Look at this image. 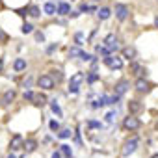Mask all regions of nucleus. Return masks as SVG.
<instances>
[{
	"label": "nucleus",
	"instance_id": "nucleus-1",
	"mask_svg": "<svg viewBox=\"0 0 158 158\" xmlns=\"http://www.w3.org/2000/svg\"><path fill=\"white\" fill-rule=\"evenodd\" d=\"M138 143H139L138 136H132L130 139L125 141V145H123V149H121V154H123V156H130V154L138 149Z\"/></svg>",
	"mask_w": 158,
	"mask_h": 158
},
{
	"label": "nucleus",
	"instance_id": "nucleus-2",
	"mask_svg": "<svg viewBox=\"0 0 158 158\" xmlns=\"http://www.w3.org/2000/svg\"><path fill=\"white\" fill-rule=\"evenodd\" d=\"M82 82H84V73H74L71 76V82H69V93H76Z\"/></svg>",
	"mask_w": 158,
	"mask_h": 158
},
{
	"label": "nucleus",
	"instance_id": "nucleus-3",
	"mask_svg": "<svg viewBox=\"0 0 158 158\" xmlns=\"http://www.w3.org/2000/svg\"><path fill=\"white\" fill-rule=\"evenodd\" d=\"M139 119L138 117H134V114H130L128 117H125V121H123V127L127 128V130H138L139 128Z\"/></svg>",
	"mask_w": 158,
	"mask_h": 158
},
{
	"label": "nucleus",
	"instance_id": "nucleus-4",
	"mask_svg": "<svg viewBox=\"0 0 158 158\" xmlns=\"http://www.w3.org/2000/svg\"><path fill=\"white\" fill-rule=\"evenodd\" d=\"M37 86L43 88V89H52V88H54V78H52L50 74H43V76H39Z\"/></svg>",
	"mask_w": 158,
	"mask_h": 158
},
{
	"label": "nucleus",
	"instance_id": "nucleus-5",
	"mask_svg": "<svg viewBox=\"0 0 158 158\" xmlns=\"http://www.w3.org/2000/svg\"><path fill=\"white\" fill-rule=\"evenodd\" d=\"M104 63H106V65H108L110 69H114V71H115V69H121V67H123V60H121V58H117V56H112V54L104 58Z\"/></svg>",
	"mask_w": 158,
	"mask_h": 158
},
{
	"label": "nucleus",
	"instance_id": "nucleus-6",
	"mask_svg": "<svg viewBox=\"0 0 158 158\" xmlns=\"http://www.w3.org/2000/svg\"><path fill=\"white\" fill-rule=\"evenodd\" d=\"M115 17L119 19V21H125L127 17H128V13H130V10H128V6H125V4H115Z\"/></svg>",
	"mask_w": 158,
	"mask_h": 158
},
{
	"label": "nucleus",
	"instance_id": "nucleus-7",
	"mask_svg": "<svg viewBox=\"0 0 158 158\" xmlns=\"http://www.w3.org/2000/svg\"><path fill=\"white\" fill-rule=\"evenodd\" d=\"M104 45L112 50V52H115L117 48H119V43H117V37H115V34H108L106 37H104Z\"/></svg>",
	"mask_w": 158,
	"mask_h": 158
},
{
	"label": "nucleus",
	"instance_id": "nucleus-8",
	"mask_svg": "<svg viewBox=\"0 0 158 158\" xmlns=\"http://www.w3.org/2000/svg\"><path fill=\"white\" fill-rule=\"evenodd\" d=\"M13 101H15V91H13V89H8V91L2 95V99H0L2 106H8V104H11Z\"/></svg>",
	"mask_w": 158,
	"mask_h": 158
},
{
	"label": "nucleus",
	"instance_id": "nucleus-9",
	"mask_svg": "<svg viewBox=\"0 0 158 158\" xmlns=\"http://www.w3.org/2000/svg\"><path fill=\"white\" fill-rule=\"evenodd\" d=\"M23 145H24V139H23V136H19V134H15V136L11 138V143H10V147H11V151H17V149H23Z\"/></svg>",
	"mask_w": 158,
	"mask_h": 158
},
{
	"label": "nucleus",
	"instance_id": "nucleus-10",
	"mask_svg": "<svg viewBox=\"0 0 158 158\" xmlns=\"http://www.w3.org/2000/svg\"><path fill=\"white\" fill-rule=\"evenodd\" d=\"M134 88H136L138 91L145 93V91H149V82L145 80V78H138V80H136V84H134Z\"/></svg>",
	"mask_w": 158,
	"mask_h": 158
},
{
	"label": "nucleus",
	"instance_id": "nucleus-11",
	"mask_svg": "<svg viewBox=\"0 0 158 158\" xmlns=\"http://www.w3.org/2000/svg\"><path fill=\"white\" fill-rule=\"evenodd\" d=\"M127 89H128V82L127 80H121V82H117L115 84V95H125L127 93Z\"/></svg>",
	"mask_w": 158,
	"mask_h": 158
},
{
	"label": "nucleus",
	"instance_id": "nucleus-12",
	"mask_svg": "<svg viewBox=\"0 0 158 158\" xmlns=\"http://www.w3.org/2000/svg\"><path fill=\"white\" fill-rule=\"evenodd\" d=\"M58 15H71V6L67 2H60L58 4Z\"/></svg>",
	"mask_w": 158,
	"mask_h": 158
},
{
	"label": "nucleus",
	"instance_id": "nucleus-13",
	"mask_svg": "<svg viewBox=\"0 0 158 158\" xmlns=\"http://www.w3.org/2000/svg\"><path fill=\"white\" fill-rule=\"evenodd\" d=\"M141 108H143V106H141L139 101H130V102H128V112H130V114H138V112H141Z\"/></svg>",
	"mask_w": 158,
	"mask_h": 158
},
{
	"label": "nucleus",
	"instance_id": "nucleus-14",
	"mask_svg": "<svg viewBox=\"0 0 158 158\" xmlns=\"http://www.w3.org/2000/svg\"><path fill=\"white\" fill-rule=\"evenodd\" d=\"M110 15H112V10H110V8H101V10H97V17H99L101 21H106Z\"/></svg>",
	"mask_w": 158,
	"mask_h": 158
},
{
	"label": "nucleus",
	"instance_id": "nucleus-15",
	"mask_svg": "<svg viewBox=\"0 0 158 158\" xmlns=\"http://www.w3.org/2000/svg\"><path fill=\"white\" fill-rule=\"evenodd\" d=\"M123 58L134 60V58H136V48H134V47H125V48H123Z\"/></svg>",
	"mask_w": 158,
	"mask_h": 158
},
{
	"label": "nucleus",
	"instance_id": "nucleus-16",
	"mask_svg": "<svg viewBox=\"0 0 158 158\" xmlns=\"http://www.w3.org/2000/svg\"><path fill=\"white\" fill-rule=\"evenodd\" d=\"M13 69H15L17 73L24 71V69H26V60H23V58H17V60H15V63H13Z\"/></svg>",
	"mask_w": 158,
	"mask_h": 158
},
{
	"label": "nucleus",
	"instance_id": "nucleus-17",
	"mask_svg": "<svg viewBox=\"0 0 158 158\" xmlns=\"http://www.w3.org/2000/svg\"><path fill=\"white\" fill-rule=\"evenodd\" d=\"M43 11H45L47 15H54V13H58V8H56L52 2H47V4L43 6Z\"/></svg>",
	"mask_w": 158,
	"mask_h": 158
},
{
	"label": "nucleus",
	"instance_id": "nucleus-18",
	"mask_svg": "<svg viewBox=\"0 0 158 158\" xmlns=\"http://www.w3.org/2000/svg\"><path fill=\"white\" fill-rule=\"evenodd\" d=\"M130 71H132L134 74H145V73H147V71H145V67H143V65H139V63H136V61L130 65Z\"/></svg>",
	"mask_w": 158,
	"mask_h": 158
},
{
	"label": "nucleus",
	"instance_id": "nucleus-19",
	"mask_svg": "<svg viewBox=\"0 0 158 158\" xmlns=\"http://www.w3.org/2000/svg\"><path fill=\"white\" fill-rule=\"evenodd\" d=\"M35 147H37V143H35L34 139H26V141H24V145H23V149H24L26 152H34V151H35Z\"/></svg>",
	"mask_w": 158,
	"mask_h": 158
},
{
	"label": "nucleus",
	"instance_id": "nucleus-20",
	"mask_svg": "<svg viewBox=\"0 0 158 158\" xmlns=\"http://www.w3.org/2000/svg\"><path fill=\"white\" fill-rule=\"evenodd\" d=\"M95 52L106 58V56H110V52H112V50H110V48H108L106 45H104V47H102V45H97V47H95Z\"/></svg>",
	"mask_w": 158,
	"mask_h": 158
},
{
	"label": "nucleus",
	"instance_id": "nucleus-21",
	"mask_svg": "<svg viewBox=\"0 0 158 158\" xmlns=\"http://www.w3.org/2000/svg\"><path fill=\"white\" fill-rule=\"evenodd\" d=\"M34 102L37 106H43V104H47V97L45 95H34Z\"/></svg>",
	"mask_w": 158,
	"mask_h": 158
},
{
	"label": "nucleus",
	"instance_id": "nucleus-22",
	"mask_svg": "<svg viewBox=\"0 0 158 158\" xmlns=\"http://www.w3.org/2000/svg\"><path fill=\"white\" fill-rule=\"evenodd\" d=\"M69 56L71 58H80L82 56V50L78 48V47H73V48H69Z\"/></svg>",
	"mask_w": 158,
	"mask_h": 158
},
{
	"label": "nucleus",
	"instance_id": "nucleus-23",
	"mask_svg": "<svg viewBox=\"0 0 158 158\" xmlns=\"http://www.w3.org/2000/svg\"><path fill=\"white\" fill-rule=\"evenodd\" d=\"M50 108H52V112H54L58 117H61V108H60V104H58L56 101H52V102H50Z\"/></svg>",
	"mask_w": 158,
	"mask_h": 158
},
{
	"label": "nucleus",
	"instance_id": "nucleus-24",
	"mask_svg": "<svg viewBox=\"0 0 158 158\" xmlns=\"http://www.w3.org/2000/svg\"><path fill=\"white\" fill-rule=\"evenodd\" d=\"M60 151H61V154H63L65 158H71V147H69V145H61Z\"/></svg>",
	"mask_w": 158,
	"mask_h": 158
},
{
	"label": "nucleus",
	"instance_id": "nucleus-25",
	"mask_svg": "<svg viewBox=\"0 0 158 158\" xmlns=\"http://www.w3.org/2000/svg\"><path fill=\"white\" fill-rule=\"evenodd\" d=\"M71 134H73V132H71V128H63L58 136H60L61 139H67V138H71Z\"/></svg>",
	"mask_w": 158,
	"mask_h": 158
},
{
	"label": "nucleus",
	"instance_id": "nucleus-26",
	"mask_svg": "<svg viewBox=\"0 0 158 158\" xmlns=\"http://www.w3.org/2000/svg\"><path fill=\"white\" fill-rule=\"evenodd\" d=\"M50 76L54 78V80H56V82H60V80H61V78H63V74H61V71H60V69H56V71H52V74H50Z\"/></svg>",
	"mask_w": 158,
	"mask_h": 158
},
{
	"label": "nucleus",
	"instance_id": "nucleus-27",
	"mask_svg": "<svg viewBox=\"0 0 158 158\" xmlns=\"http://www.w3.org/2000/svg\"><path fill=\"white\" fill-rule=\"evenodd\" d=\"M104 117H106V123H110V125H112V123H115V112H108Z\"/></svg>",
	"mask_w": 158,
	"mask_h": 158
},
{
	"label": "nucleus",
	"instance_id": "nucleus-28",
	"mask_svg": "<svg viewBox=\"0 0 158 158\" xmlns=\"http://www.w3.org/2000/svg\"><path fill=\"white\" fill-rule=\"evenodd\" d=\"M97 80H99V74H97L95 71H93V73H89V76H88V82H89V84H93V82H97Z\"/></svg>",
	"mask_w": 158,
	"mask_h": 158
},
{
	"label": "nucleus",
	"instance_id": "nucleus-29",
	"mask_svg": "<svg viewBox=\"0 0 158 158\" xmlns=\"http://www.w3.org/2000/svg\"><path fill=\"white\" fill-rule=\"evenodd\" d=\"M32 32H34V26L32 24H28V23L23 24V34H32Z\"/></svg>",
	"mask_w": 158,
	"mask_h": 158
},
{
	"label": "nucleus",
	"instance_id": "nucleus-30",
	"mask_svg": "<svg viewBox=\"0 0 158 158\" xmlns=\"http://www.w3.org/2000/svg\"><path fill=\"white\" fill-rule=\"evenodd\" d=\"M74 41H76V45H78V47H80V45H82V41H84V34L78 32V34L74 35Z\"/></svg>",
	"mask_w": 158,
	"mask_h": 158
},
{
	"label": "nucleus",
	"instance_id": "nucleus-31",
	"mask_svg": "<svg viewBox=\"0 0 158 158\" xmlns=\"http://www.w3.org/2000/svg\"><path fill=\"white\" fill-rule=\"evenodd\" d=\"M30 15H32V17H39V8L32 6V8H30Z\"/></svg>",
	"mask_w": 158,
	"mask_h": 158
},
{
	"label": "nucleus",
	"instance_id": "nucleus-32",
	"mask_svg": "<svg viewBox=\"0 0 158 158\" xmlns=\"http://www.w3.org/2000/svg\"><path fill=\"white\" fill-rule=\"evenodd\" d=\"M119 101V95H114V97H108V104H117Z\"/></svg>",
	"mask_w": 158,
	"mask_h": 158
},
{
	"label": "nucleus",
	"instance_id": "nucleus-33",
	"mask_svg": "<svg viewBox=\"0 0 158 158\" xmlns=\"http://www.w3.org/2000/svg\"><path fill=\"white\" fill-rule=\"evenodd\" d=\"M88 127H89V128H101V123H99V121H89Z\"/></svg>",
	"mask_w": 158,
	"mask_h": 158
},
{
	"label": "nucleus",
	"instance_id": "nucleus-34",
	"mask_svg": "<svg viewBox=\"0 0 158 158\" xmlns=\"http://www.w3.org/2000/svg\"><path fill=\"white\" fill-rule=\"evenodd\" d=\"M34 95L35 93H32V91H24V99L26 101H34Z\"/></svg>",
	"mask_w": 158,
	"mask_h": 158
},
{
	"label": "nucleus",
	"instance_id": "nucleus-35",
	"mask_svg": "<svg viewBox=\"0 0 158 158\" xmlns=\"http://www.w3.org/2000/svg\"><path fill=\"white\" fill-rule=\"evenodd\" d=\"M6 41H8V35L2 32V28H0V43H6Z\"/></svg>",
	"mask_w": 158,
	"mask_h": 158
},
{
	"label": "nucleus",
	"instance_id": "nucleus-36",
	"mask_svg": "<svg viewBox=\"0 0 158 158\" xmlns=\"http://www.w3.org/2000/svg\"><path fill=\"white\" fill-rule=\"evenodd\" d=\"M60 128V123L58 121H50V130H58Z\"/></svg>",
	"mask_w": 158,
	"mask_h": 158
},
{
	"label": "nucleus",
	"instance_id": "nucleus-37",
	"mask_svg": "<svg viewBox=\"0 0 158 158\" xmlns=\"http://www.w3.org/2000/svg\"><path fill=\"white\" fill-rule=\"evenodd\" d=\"M80 60H84V61H89V60H91V56H89L88 52H82V56H80Z\"/></svg>",
	"mask_w": 158,
	"mask_h": 158
},
{
	"label": "nucleus",
	"instance_id": "nucleus-38",
	"mask_svg": "<svg viewBox=\"0 0 158 158\" xmlns=\"http://www.w3.org/2000/svg\"><path fill=\"white\" fill-rule=\"evenodd\" d=\"M35 39H37V41H41V43H43V41H45V35H43V34H41V32H37V34H35Z\"/></svg>",
	"mask_w": 158,
	"mask_h": 158
},
{
	"label": "nucleus",
	"instance_id": "nucleus-39",
	"mask_svg": "<svg viewBox=\"0 0 158 158\" xmlns=\"http://www.w3.org/2000/svg\"><path fill=\"white\" fill-rule=\"evenodd\" d=\"M50 158H61V151H56V152H52V156Z\"/></svg>",
	"mask_w": 158,
	"mask_h": 158
},
{
	"label": "nucleus",
	"instance_id": "nucleus-40",
	"mask_svg": "<svg viewBox=\"0 0 158 158\" xmlns=\"http://www.w3.org/2000/svg\"><path fill=\"white\" fill-rule=\"evenodd\" d=\"M54 50H56V45H50V47H48V50H47V52H48V54H50V52H54Z\"/></svg>",
	"mask_w": 158,
	"mask_h": 158
},
{
	"label": "nucleus",
	"instance_id": "nucleus-41",
	"mask_svg": "<svg viewBox=\"0 0 158 158\" xmlns=\"http://www.w3.org/2000/svg\"><path fill=\"white\" fill-rule=\"evenodd\" d=\"M2 69H4V61L0 60V73H2Z\"/></svg>",
	"mask_w": 158,
	"mask_h": 158
},
{
	"label": "nucleus",
	"instance_id": "nucleus-42",
	"mask_svg": "<svg viewBox=\"0 0 158 158\" xmlns=\"http://www.w3.org/2000/svg\"><path fill=\"white\" fill-rule=\"evenodd\" d=\"M151 158H158V154H152V156H151Z\"/></svg>",
	"mask_w": 158,
	"mask_h": 158
},
{
	"label": "nucleus",
	"instance_id": "nucleus-43",
	"mask_svg": "<svg viewBox=\"0 0 158 158\" xmlns=\"http://www.w3.org/2000/svg\"><path fill=\"white\" fill-rule=\"evenodd\" d=\"M8 158H15V156H13V154H10V156H8Z\"/></svg>",
	"mask_w": 158,
	"mask_h": 158
}]
</instances>
